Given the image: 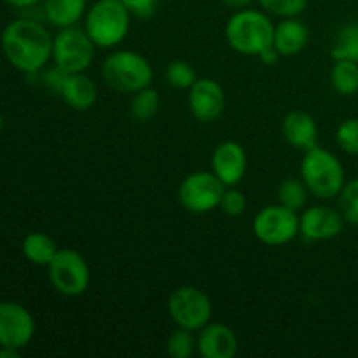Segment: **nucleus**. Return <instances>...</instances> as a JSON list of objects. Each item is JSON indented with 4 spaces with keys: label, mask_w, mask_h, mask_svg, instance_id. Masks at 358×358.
<instances>
[{
    "label": "nucleus",
    "mask_w": 358,
    "mask_h": 358,
    "mask_svg": "<svg viewBox=\"0 0 358 358\" xmlns=\"http://www.w3.org/2000/svg\"><path fill=\"white\" fill-rule=\"evenodd\" d=\"M308 194H310V191H308L303 178H283L280 182L278 189H276V198H278L280 205L287 206L290 210H296V212L306 205Z\"/></svg>",
    "instance_id": "5701e85b"
},
{
    "label": "nucleus",
    "mask_w": 358,
    "mask_h": 358,
    "mask_svg": "<svg viewBox=\"0 0 358 358\" xmlns=\"http://www.w3.org/2000/svg\"><path fill=\"white\" fill-rule=\"evenodd\" d=\"M35 334V320L20 303H0V346L23 350Z\"/></svg>",
    "instance_id": "9b49d317"
},
{
    "label": "nucleus",
    "mask_w": 358,
    "mask_h": 358,
    "mask_svg": "<svg viewBox=\"0 0 358 358\" xmlns=\"http://www.w3.org/2000/svg\"><path fill=\"white\" fill-rule=\"evenodd\" d=\"M299 171L308 191L315 198H336L346 184L345 168H343L341 161L331 150L320 145L304 152Z\"/></svg>",
    "instance_id": "20e7f679"
},
{
    "label": "nucleus",
    "mask_w": 358,
    "mask_h": 358,
    "mask_svg": "<svg viewBox=\"0 0 358 358\" xmlns=\"http://www.w3.org/2000/svg\"><path fill=\"white\" fill-rule=\"evenodd\" d=\"M283 138L289 145L308 152L318 145V124L311 114L304 110H292L282 122Z\"/></svg>",
    "instance_id": "dca6fc26"
},
{
    "label": "nucleus",
    "mask_w": 358,
    "mask_h": 358,
    "mask_svg": "<svg viewBox=\"0 0 358 358\" xmlns=\"http://www.w3.org/2000/svg\"><path fill=\"white\" fill-rule=\"evenodd\" d=\"M257 2L266 13L280 17H297L308 6V0H257Z\"/></svg>",
    "instance_id": "cd10ccee"
},
{
    "label": "nucleus",
    "mask_w": 358,
    "mask_h": 358,
    "mask_svg": "<svg viewBox=\"0 0 358 358\" xmlns=\"http://www.w3.org/2000/svg\"><path fill=\"white\" fill-rule=\"evenodd\" d=\"M336 142L345 152L358 156V117L346 119L338 126Z\"/></svg>",
    "instance_id": "c85d7f7f"
},
{
    "label": "nucleus",
    "mask_w": 358,
    "mask_h": 358,
    "mask_svg": "<svg viewBox=\"0 0 358 358\" xmlns=\"http://www.w3.org/2000/svg\"><path fill=\"white\" fill-rule=\"evenodd\" d=\"M94 42L86 30L77 27L59 28L52 37V56L55 66L65 73L86 72L94 59Z\"/></svg>",
    "instance_id": "423d86ee"
},
{
    "label": "nucleus",
    "mask_w": 358,
    "mask_h": 358,
    "mask_svg": "<svg viewBox=\"0 0 358 358\" xmlns=\"http://www.w3.org/2000/svg\"><path fill=\"white\" fill-rule=\"evenodd\" d=\"M275 24L269 16L257 9H240L227 20V44L236 52L245 56H261L273 48Z\"/></svg>",
    "instance_id": "f03ea898"
},
{
    "label": "nucleus",
    "mask_w": 358,
    "mask_h": 358,
    "mask_svg": "<svg viewBox=\"0 0 358 358\" xmlns=\"http://www.w3.org/2000/svg\"><path fill=\"white\" fill-rule=\"evenodd\" d=\"M226 185L213 171H194L182 180L178 187V201L192 213H208L219 208Z\"/></svg>",
    "instance_id": "9d476101"
},
{
    "label": "nucleus",
    "mask_w": 358,
    "mask_h": 358,
    "mask_svg": "<svg viewBox=\"0 0 358 358\" xmlns=\"http://www.w3.org/2000/svg\"><path fill=\"white\" fill-rule=\"evenodd\" d=\"M131 16L121 0H96L86 10L84 30L96 48H115L128 35Z\"/></svg>",
    "instance_id": "7ed1b4c3"
},
{
    "label": "nucleus",
    "mask_w": 358,
    "mask_h": 358,
    "mask_svg": "<svg viewBox=\"0 0 358 358\" xmlns=\"http://www.w3.org/2000/svg\"><path fill=\"white\" fill-rule=\"evenodd\" d=\"M345 217L331 206H310L299 215V236L306 241H325L339 236Z\"/></svg>",
    "instance_id": "ddd939ff"
},
{
    "label": "nucleus",
    "mask_w": 358,
    "mask_h": 358,
    "mask_svg": "<svg viewBox=\"0 0 358 358\" xmlns=\"http://www.w3.org/2000/svg\"><path fill=\"white\" fill-rule=\"evenodd\" d=\"M212 171L226 187L240 184L247 171V152L238 142L219 143L212 154Z\"/></svg>",
    "instance_id": "4468645a"
},
{
    "label": "nucleus",
    "mask_w": 358,
    "mask_h": 358,
    "mask_svg": "<svg viewBox=\"0 0 358 358\" xmlns=\"http://www.w3.org/2000/svg\"><path fill=\"white\" fill-rule=\"evenodd\" d=\"M252 231L261 243L269 247L287 245L299 236V215L283 205L264 206L255 213Z\"/></svg>",
    "instance_id": "6e6552de"
},
{
    "label": "nucleus",
    "mask_w": 358,
    "mask_h": 358,
    "mask_svg": "<svg viewBox=\"0 0 358 358\" xmlns=\"http://www.w3.org/2000/svg\"><path fill=\"white\" fill-rule=\"evenodd\" d=\"M331 56L334 62L350 59L358 63V23H350L339 30Z\"/></svg>",
    "instance_id": "b1692460"
},
{
    "label": "nucleus",
    "mask_w": 358,
    "mask_h": 358,
    "mask_svg": "<svg viewBox=\"0 0 358 358\" xmlns=\"http://www.w3.org/2000/svg\"><path fill=\"white\" fill-rule=\"evenodd\" d=\"M23 255L37 266H48L59 250L56 241L45 233H30L23 240Z\"/></svg>",
    "instance_id": "aec40b11"
},
{
    "label": "nucleus",
    "mask_w": 358,
    "mask_h": 358,
    "mask_svg": "<svg viewBox=\"0 0 358 358\" xmlns=\"http://www.w3.org/2000/svg\"><path fill=\"white\" fill-rule=\"evenodd\" d=\"M187 105L191 114L201 122H213L224 114L226 93L215 79H196L187 90Z\"/></svg>",
    "instance_id": "f8f14e48"
},
{
    "label": "nucleus",
    "mask_w": 358,
    "mask_h": 358,
    "mask_svg": "<svg viewBox=\"0 0 358 358\" xmlns=\"http://www.w3.org/2000/svg\"><path fill=\"white\" fill-rule=\"evenodd\" d=\"M2 129H3V117L2 114H0V133H2Z\"/></svg>",
    "instance_id": "f704fd0d"
},
{
    "label": "nucleus",
    "mask_w": 358,
    "mask_h": 358,
    "mask_svg": "<svg viewBox=\"0 0 358 358\" xmlns=\"http://www.w3.org/2000/svg\"><path fill=\"white\" fill-rule=\"evenodd\" d=\"M308 42H310V30L297 17H283L278 24H275L273 48L278 51L280 56L299 55Z\"/></svg>",
    "instance_id": "a211bd4d"
},
{
    "label": "nucleus",
    "mask_w": 358,
    "mask_h": 358,
    "mask_svg": "<svg viewBox=\"0 0 358 358\" xmlns=\"http://www.w3.org/2000/svg\"><path fill=\"white\" fill-rule=\"evenodd\" d=\"M339 206L346 222L358 226V178L346 182L339 192Z\"/></svg>",
    "instance_id": "bb28decb"
},
{
    "label": "nucleus",
    "mask_w": 358,
    "mask_h": 358,
    "mask_svg": "<svg viewBox=\"0 0 358 358\" xmlns=\"http://www.w3.org/2000/svg\"><path fill=\"white\" fill-rule=\"evenodd\" d=\"M164 79L170 84L171 87H177V90H189L192 84L196 83L198 76H196V70L189 65L187 62H182V59H175L164 70Z\"/></svg>",
    "instance_id": "a878e982"
},
{
    "label": "nucleus",
    "mask_w": 358,
    "mask_h": 358,
    "mask_svg": "<svg viewBox=\"0 0 358 358\" xmlns=\"http://www.w3.org/2000/svg\"><path fill=\"white\" fill-rule=\"evenodd\" d=\"M121 2L128 7L133 16L138 17L152 16L157 6V0H121Z\"/></svg>",
    "instance_id": "7c9ffc66"
},
{
    "label": "nucleus",
    "mask_w": 358,
    "mask_h": 358,
    "mask_svg": "<svg viewBox=\"0 0 358 358\" xmlns=\"http://www.w3.org/2000/svg\"><path fill=\"white\" fill-rule=\"evenodd\" d=\"M331 84L343 96L358 93V63L350 59H338L331 70Z\"/></svg>",
    "instance_id": "412c9836"
},
{
    "label": "nucleus",
    "mask_w": 358,
    "mask_h": 358,
    "mask_svg": "<svg viewBox=\"0 0 358 358\" xmlns=\"http://www.w3.org/2000/svg\"><path fill=\"white\" fill-rule=\"evenodd\" d=\"M159 94L154 87L147 86L143 90L133 93L131 103H129V114H131L133 121L136 122H149L150 119L156 117L157 110H159Z\"/></svg>",
    "instance_id": "4be33fe9"
},
{
    "label": "nucleus",
    "mask_w": 358,
    "mask_h": 358,
    "mask_svg": "<svg viewBox=\"0 0 358 358\" xmlns=\"http://www.w3.org/2000/svg\"><path fill=\"white\" fill-rule=\"evenodd\" d=\"M196 338L203 358H233L238 352V338L226 324H206Z\"/></svg>",
    "instance_id": "2eb2a0df"
},
{
    "label": "nucleus",
    "mask_w": 358,
    "mask_h": 358,
    "mask_svg": "<svg viewBox=\"0 0 358 358\" xmlns=\"http://www.w3.org/2000/svg\"><path fill=\"white\" fill-rule=\"evenodd\" d=\"M44 16L52 27H76L87 10V0H44Z\"/></svg>",
    "instance_id": "6ab92c4d"
},
{
    "label": "nucleus",
    "mask_w": 358,
    "mask_h": 358,
    "mask_svg": "<svg viewBox=\"0 0 358 358\" xmlns=\"http://www.w3.org/2000/svg\"><path fill=\"white\" fill-rule=\"evenodd\" d=\"M219 208L224 210V213L231 217H238L247 210V198L241 191L234 187H226L222 199H220Z\"/></svg>",
    "instance_id": "c756f323"
},
{
    "label": "nucleus",
    "mask_w": 358,
    "mask_h": 358,
    "mask_svg": "<svg viewBox=\"0 0 358 358\" xmlns=\"http://www.w3.org/2000/svg\"><path fill=\"white\" fill-rule=\"evenodd\" d=\"M21 355V350L10 348V346H0V358H17Z\"/></svg>",
    "instance_id": "72a5a7b5"
},
{
    "label": "nucleus",
    "mask_w": 358,
    "mask_h": 358,
    "mask_svg": "<svg viewBox=\"0 0 358 358\" xmlns=\"http://www.w3.org/2000/svg\"><path fill=\"white\" fill-rule=\"evenodd\" d=\"M9 6L13 7H17V9H28V7H34L37 6L38 2H42V0H6Z\"/></svg>",
    "instance_id": "473e14b6"
},
{
    "label": "nucleus",
    "mask_w": 358,
    "mask_h": 358,
    "mask_svg": "<svg viewBox=\"0 0 358 358\" xmlns=\"http://www.w3.org/2000/svg\"><path fill=\"white\" fill-rule=\"evenodd\" d=\"M52 289L66 297H77L90 287L91 273L86 259L72 248H59L48 264Z\"/></svg>",
    "instance_id": "0eeeda50"
},
{
    "label": "nucleus",
    "mask_w": 358,
    "mask_h": 358,
    "mask_svg": "<svg viewBox=\"0 0 358 358\" xmlns=\"http://www.w3.org/2000/svg\"><path fill=\"white\" fill-rule=\"evenodd\" d=\"M105 84L117 93H136L152 83V66L145 56L135 51H114L101 65Z\"/></svg>",
    "instance_id": "39448f33"
},
{
    "label": "nucleus",
    "mask_w": 358,
    "mask_h": 358,
    "mask_svg": "<svg viewBox=\"0 0 358 358\" xmlns=\"http://www.w3.org/2000/svg\"><path fill=\"white\" fill-rule=\"evenodd\" d=\"M58 94L69 107L76 110H87L98 100V87L93 79L84 72L65 73L58 87Z\"/></svg>",
    "instance_id": "f3484780"
},
{
    "label": "nucleus",
    "mask_w": 358,
    "mask_h": 358,
    "mask_svg": "<svg viewBox=\"0 0 358 358\" xmlns=\"http://www.w3.org/2000/svg\"><path fill=\"white\" fill-rule=\"evenodd\" d=\"M0 45L7 62L24 73L41 72L52 56V35L28 17L10 21L3 28Z\"/></svg>",
    "instance_id": "f257e3e1"
},
{
    "label": "nucleus",
    "mask_w": 358,
    "mask_h": 358,
    "mask_svg": "<svg viewBox=\"0 0 358 358\" xmlns=\"http://www.w3.org/2000/svg\"><path fill=\"white\" fill-rule=\"evenodd\" d=\"M168 313L177 327L194 332L212 320V301L201 289L178 287L168 297Z\"/></svg>",
    "instance_id": "1a4fd4ad"
},
{
    "label": "nucleus",
    "mask_w": 358,
    "mask_h": 358,
    "mask_svg": "<svg viewBox=\"0 0 358 358\" xmlns=\"http://www.w3.org/2000/svg\"><path fill=\"white\" fill-rule=\"evenodd\" d=\"M254 0H222V3H226L227 7L234 10H240V9H247V7L252 6Z\"/></svg>",
    "instance_id": "2f4dec72"
},
{
    "label": "nucleus",
    "mask_w": 358,
    "mask_h": 358,
    "mask_svg": "<svg viewBox=\"0 0 358 358\" xmlns=\"http://www.w3.org/2000/svg\"><path fill=\"white\" fill-rule=\"evenodd\" d=\"M194 350H198V343L192 331L177 327V331L168 336L166 353L171 358H189L194 353Z\"/></svg>",
    "instance_id": "393cba45"
}]
</instances>
